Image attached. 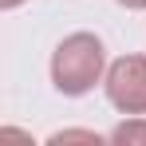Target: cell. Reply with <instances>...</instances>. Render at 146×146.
Instances as JSON below:
<instances>
[{
    "mask_svg": "<svg viewBox=\"0 0 146 146\" xmlns=\"http://www.w3.org/2000/svg\"><path fill=\"white\" fill-rule=\"evenodd\" d=\"M103 63H107L103 40L91 36V32H75L51 55V83H55L59 95H71V99L87 95L103 79Z\"/></svg>",
    "mask_w": 146,
    "mask_h": 146,
    "instance_id": "1",
    "label": "cell"
},
{
    "mask_svg": "<svg viewBox=\"0 0 146 146\" xmlns=\"http://www.w3.org/2000/svg\"><path fill=\"white\" fill-rule=\"evenodd\" d=\"M107 99L122 115H146V55H122L107 67Z\"/></svg>",
    "mask_w": 146,
    "mask_h": 146,
    "instance_id": "2",
    "label": "cell"
},
{
    "mask_svg": "<svg viewBox=\"0 0 146 146\" xmlns=\"http://www.w3.org/2000/svg\"><path fill=\"white\" fill-rule=\"evenodd\" d=\"M111 142H115V146H134V142H142V146H146V119L134 115L130 122L115 126V130H111Z\"/></svg>",
    "mask_w": 146,
    "mask_h": 146,
    "instance_id": "3",
    "label": "cell"
},
{
    "mask_svg": "<svg viewBox=\"0 0 146 146\" xmlns=\"http://www.w3.org/2000/svg\"><path fill=\"white\" fill-rule=\"evenodd\" d=\"M122 8H134V12H138V8H146V0H119Z\"/></svg>",
    "mask_w": 146,
    "mask_h": 146,
    "instance_id": "4",
    "label": "cell"
},
{
    "mask_svg": "<svg viewBox=\"0 0 146 146\" xmlns=\"http://www.w3.org/2000/svg\"><path fill=\"white\" fill-rule=\"evenodd\" d=\"M20 4H24V0H0V8H8V12H12V8H20Z\"/></svg>",
    "mask_w": 146,
    "mask_h": 146,
    "instance_id": "5",
    "label": "cell"
}]
</instances>
